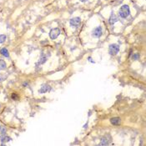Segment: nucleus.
Listing matches in <instances>:
<instances>
[{
  "mask_svg": "<svg viewBox=\"0 0 146 146\" xmlns=\"http://www.w3.org/2000/svg\"><path fill=\"white\" fill-rule=\"evenodd\" d=\"M130 7H129L127 4L123 5L119 10V15L120 18H126L129 15H130Z\"/></svg>",
  "mask_w": 146,
  "mask_h": 146,
  "instance_id": "nucleus-1",
  "label": "nucleus"
},
{
  "mask_svg": "<svg viewBox=\"0 0 146 146\" xmlns=\"http://www.w3.org/2000/svg\"><path fill=\"white\" fill-rule=\"evenodd\" d=\"M119 51V46L118 44H110L109 48V53L111 55H115L117 54L118 53Z\"/></svg>",
  "mask_w": 146,
  "mask_h": 146,
  "instance_id": "nucleus-2",
  "label": "nucleus"
},
{
  "mask_svg": "<svg viewBox=\"0 0 146 146\" xmlns=\"http://www.w3.org/2000/svg\"><path fill=\"white\" fill-rule=\"evenodd\" d=\"M60 33H61L60 29H58V28H55V29H51V31L49 32V37L51 39H55L59 36Z\"/></svg>",
  "mask_w": 146,
  "mask_h": 146,
  "instance_id": "nucleus-3",
  "label": "nucleus"
},
{
  "mask_svg": "<svg viewBox=\"0 0 146 146\" xmlns=\"http://www.w3.org/2000/svg\"><path fill=\"white\" fill-rule=\"evenodd\" d=\"M69 24L72 27L77 28L79 26V24H81V19L79 17H75V18H73L72 19H70Z\"/></svg>",
  "mask_w": 146,
  "mask_h": 146,
  "instance_id": "nucleus-4",
  "label": "nucleus"
},
{
  "mask_svg": "<svg viewBox=\"0 0 146 146\" xmlns=\"http://www.w3.org/2000/svg\"><path fill=\"white\" fill-rule=\"evenodd\" d=\"M102 35V28L97 27L92 31V36L94 38H99Z\"/></svg>",
  "mask_w": 146,
  "mask_h": 146,
  "instance_id": "nucleus-5",
  "label": "nucleus"
},
{
  "mask_svg": "<svg viewBox=\"0 0 146 146\" xmlns=\"http://www.w3.org/2000/svg\"><path fill=\"white\" fill-rule=\"evenodd\" d=\"M117 21H118V18L116 17V15L112 13V14L110 15V18H109V24H110L111 25H114Z\"/></svg>",
  "mask_w": 146,
  "mask_h": 146,
  "instance_id": "nucleus-6",
  "label": "nucleus"
},
{
  "mask_svg": "<svg viewBox=\"0 0 146 146\" xmlns=\"http://www.w3.org/2000/svg\"><path fill=\"white\" fill-rule=\"evenodd\" d=\"M49 90H50V87L47 85H42V87L38 90V92H39V94H44V93H46Z\"/></svg>",
  "mask_w": 146,
  "mask_h": 146,
  "instance_id": "nucleus-7",
  "label": "nucleus"
},
{
  "mask_svg": "<svg viewBox=\"0 0 146 146\" xmlns=\"http://www.w3.org/2000/svg\"><path fill=\"white\" fill-rule=\"evenodd\" d=\"M110 122H111L112 124H114V125H119L120 122H121V119H120V118L114 117V118L110 119Z\"/></svg>",
  "mask_w": 146,
  "mask_h": 146,
  "instance_id": "nucleus-8",
  "label": "nucleus"
},
{
  "mask_svg": "<svg viewBox=\"0 0 146 146\" xmlns=\"http://www.w3.org/2000/svg\"><path fill=\"white\" fill-rule=\"evenodd\" d=\"M0 54H1L2 55H4V57H7V58L9 57V54H8V49H5V48H3V49L0 50Z\"/></svg>",
  "mask_w": 146,
  "mask_h": 146,
  "instance_id": "nucleus-9",
  "label": "nucleus"
},
{
  "mask_svg": "<svg viewBox=\"0 0 146 146\" xmlns=\"http://www.w3.org/2000/svg\"><path fill=\"white\" fill-rule=\"evenodd\" d=\"M7 130L4 126H0V138H2L3 136H4L6 134Z\"/></svg>",
  "mask_w": 146,
  "mask_h": 146,
  "instance_id": "nucleus-10",
  "label": "nucleus"
},
{
  "mask_svg": "<svg viewBox=\"0 0 146 146\" xmlns=\"http://www.w3.org/2000/svg\"><path fill=\"white\" fill-rule=\"evenodd\" d=\"M107 136H105L103 137L102 139H101V142H100V144L101 145H107L109 144V141H107Z\"/></svg>",
  "mask_w": 146,
  "mask_h": 146,
  "instance_id": "nucleus-11",
  "label": "nucleus"
},
{
  "mask_svg": "<svg viewBox=\"0 0 146 146\" xmlns=\"http://www.w3.org/2000/svg\"><path fill=\"white\" fill-rule=\"evenodd\" d=\"M11 141V138L10 137H8V136H3L2 138H1V142L4 144V143H7V142H9Z\"/></svg>",
  "mask_w": 146,
  "mask_h": 146,
  "instance_id": "nucleus-12",
  "label": "nucleus"
},
{
  "mask_svg": "<svg viewBox=\"0 0 146 146\" xmlns=\"http://www.w3.org/2000/svg\"><path fill=\"white\" fill-rule=\"evenodd\" d=\"M6 69V63L4 60L0 59V70H4Z\"/></svg>",
  "mask_w": 146,
  "mask_h": 146,
  "instance_id": "nucleus-13",
  "label": "nucleus"
},
{
  "mask_svg": "<svg viewBox=\"0 0 146 146\" xmlns=\"http://www.w3.org/2000/svg\"><path fill=\"white\" fill-rule=\"evenodd\" d=\"M5 40H6V36L4 35V34L0 35V44L4 43V41H5Z\"/></svg>",
  "mask_w": 146,
  "mask_h": 146,
  "instance_id": "nucleus-14",
  "label": "nucleus"
},
{
  "mask_svg": "<svg viewBox=\"0 0 146 146\" xmlns=\"http://www.w3.org/2000/svg\"><path fill=\"white\" fill-rule=\"evenodd\" d=\"M45 60H46V57L44 56V54H41V57H40V63H41V64H44V62H45Z\"/></svg>",
  "mask_w": 146,
  "mask_h": 146,
  "instance_id": "nucleus-15",
  "label": "nucleus"
},
{
  "mask_svg": "<svg viewBox=\"0 0 146 146\" xmlns=\"http://www.w3.org/2000/svg\"><path fill=\"white\" fill-rule=\"evenodd\" d=\"M139 58V54H134L133 55V59L134 60H138Z\"/></svg>",
  "mask_w": 146,
  "mask_h": 146,
  "instance_id": "nucleus-16",
  "label": "nucleus"
},
{
  "mask_svg": "<svg viewBox=\"0 0 146 146\" xmlns=\"http://www.w3.org/2000/svg\"><path fill=\"white\" fill-rule=\"evenodd\" d=\"M11 97H12V99H13V100H18V95H17L16 94H13Z\"/></svg>",
  "mask_w": 146,
  "mask_h": 146,
  "instance_id": "nucleus-17",
  "label": "nucleus"
},
{
  "mask_svg": "<svg viewBox=\"0 0 146 146\" xmlns=\"http://www.w3.org/2000/svg\"><path fill=\"white\" fill-rule=\"evenodd\" d=\"M89 61H90V62H92V63H93V62H94V61H92V59H91V58H90V57L89 58Z\"/></svg>",
  "mask_w": 146,
  "mask_h": 146,
  "instance_id": "nucleus-18",
  "label": "nucleus"
},
{
  "mask_svg": "<svg viewBox=\"0 0 146 146\" xmlns=\"http://www.w3.org/2000/svg\"><path fill=\"white\" fill-rule=\"evenodd\" d=\"M80 1H81V2H86L87 0H80Z\"/></svg>",
  "mask_w": 146,
  "mask_h": 146,
  "instance_id": "nucleus-19",
  "label": "nucleus"
}]
</instances>
